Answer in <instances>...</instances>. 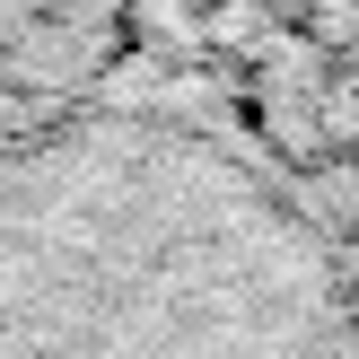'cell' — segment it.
<instances>
[{
  "label": "cell",
  "instance_id": "cell-1",
  "mask_svg": "<svg viewBox=\"0 0 359 359\" xmlns=\"http://www.w3.org/2000/svg\"><path fill=\"white\" fill-rule=\"evenodd\" d=\"M0 359H359V272L228 123L97 79L0 123Z\"/></svg>",
  "mask_w": 359,
  "mask_h": 359
},
{
  "label": "cell",
  "instance_id": "cell-2",
  "mask_svg": "<svg viewBox=\"0 0 359 359\" xmlns=\"http://www.w3.org/2000/svg\"><path fill=\"white\" fill-rule=\"evenodd\" d=\"M132 0H0V123L105 79Z\"/></svg>",
  "mask_w": 359,
  "mask_h": 359
}]
</instances>
